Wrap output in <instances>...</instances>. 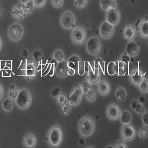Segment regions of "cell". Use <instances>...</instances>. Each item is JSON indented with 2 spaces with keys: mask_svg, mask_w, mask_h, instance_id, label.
Wrapping results in <instances>:
<instances>
[{
  "mask_svg": "<svg viewBox=\"0 0 148 148\" xmlns=\"http://www.w3.org/2000/svg\"><path fill=\"white\" fill-rule=\"evenodd\" d=\"M78 127L82 136H90L94 133L95 129L94 121L90 116H84L79 121Z\"/></svg>",
  "mask_w": 148,
  "mask_h": 148,
  "instance_id": "cell-1",
  "label": "cell"
},
{
  "mask_svg": "<svg viewBox=\"0 0 148 148\" xmlns=\"http://www.w3.org/2000/svg\"><path fill=\"white\" fill-rule=\"evenodd\" d=\"M63 140V132L59 125H54L48 133L49 145L52 148L59 147Z\"/></svg>",
  "mask_w": 148,
  "mask_h": 148,
  "instance_id": "cell-2",
  "label": "cell"
},
{
  "mask_svg": "<svg viewBox=\"0 0 148 148\" xmlns=\"http://www.w3.org/2000/svg\"><path fill=\"white\" fill-rule=\"evenodd\" d=\"M33 97L31 93L27 89L20 90L19 94L15 99L17 107L21 109H26L29 108L32 103Z\"/></svg>",
  "mask_w": 148,
  "mask_h": 148,
  "instance_id": "cell-3",
  "label": "cell"
},
{
  "mask_svg": "<svg viewBox=\"0 0 148 148\" xmlns=\"http://www.w3.org/2000/svg\"><path fill=\"white\" fill-rule=\"evenodd\" d=\"M101 49V42L99 38L93 37L89 39L86 43V50L89 54L96 56L100 52Z\"/></svg>",
  "mask_w": 148,
  "mask_h": 148,
  "instance_id": "cell-4",
  "label": "cell"
},
{
  "mask_svg": "<svg viewBox=\"0 0 148 148\" xmlns=\"http://www.w3.org/2000/svg\"><path fill=\"white\" fill-rule=\"evenodd\" d=\"M71 38L74 43L77 45L84 43L86 39V32L84 28L82 27L74 28L71 34Z\"/></svg>",
  "mask_w": 148,
  "mask_h": 148,
  "instance_id": "cell-5",
  "label": "cell"
},
{
  "mask_svg": "<svg viewBox=\"0 0 148 148\" xmlns=\"http://www.w3.org/2000/svg\"><path fill=\"white\" fill-rule=\"evenodd\" d=\"M121 132L122 139L126 141L133 140L136 136V131L135 128L130 123L123 125Z\"/></svg>",
  "mask_w": 148,
  "mask_h": 148,
  "instance_id": "cell-6",
  "label": "cell"
},
{
  "mask_svg": "<svg viewBox=\"0 0 148 148\" xmlns=\"http://www.w3.org/2000/svg\"><path fill=\"white\" fill-rule=\"evenodd\" d=\"M61 26L65 29H71L75 27V17L71 11H66L61 16Z\"/></svg>",
  "mask_w": 148,
  "mask_h": 148,
  "instance_id": "cell-7",
  "label": "cell"
},
{
  "mask_svg": "<svg viewBox=\"0 0 148 148\" xmlns=\"http://www.w3.org/2000/svg\"><path fill=\"white\" fill-rule=\"evenodd\" d=\"M24 34V28L20 24L14 23L12 25L8 30V36L13 41L20 40Z\"/></svg>",
  "mask_w": 148,
  "mask_h": 148,
  "instance_id": "cell-8",
  "label": "cell"
},
{
  "mask_svg": "<svg viewBox=\"0 0 148 148\" xmlns=\"http://www.w3.org/2000/svg\"><path fill=\"white\" fill-rule=\"evenodd\" d=\"M100 34L102 38L105 40H108L113 36L114 32V26L109 23L107 21H105L102 23L99 29Z\"/></svg>",
  "mask_w": 148,
  "mask_h": 148,
  "instance_id": "cell-9",
  "label": "cell"
},
{
  "mask_svg": "<svg viewBox=\"0 0 148 148\" xmlns=\"http://www.w3.org/2000/svg\"><path fill=\"white\" fill-rule=\"evenodd\" d=\"M121 113L120 107L115 103L110 104L107 110V115L108 118L113 121H116L120 118Z\"/></svg>",
  "mask_w": 148,
  "mask_h": 148,
  "instance_id": "cell-10",
  "label": "cell"
},
{
  "mask_svg": "<svg viewBox=\"0 0 148 148\" xmlns=\"http://www.w3.org/2000/svg\"><path fill=\"white\" fill-rule=\"evenodd\" d=\"M83 92L81 89V86L77 85L74 88V91L69 97L68 103L73 106L79 105L81 101Z\"/></svg>",
  "mask_w": 148,
  "mask_h": 148,
  "instance_id": "cell-11",
  "label": "cell"
},
{
  "mask_svg": "<svg viewBox=\"0 0 148 148\" xmlns=\"http://www.w3.org/2000/svg\"><path fill=\"white\" fill-rule=\"evenodd\" d=\"M107 21L114 26L117 25L120 21V14L116 8H110L106 14Z\"/></svg>",
  "mask_w": 148,
  "mask_h": 148,
  "instance_id": "cell-12",
  "label": "cell"
},
{
  "mask_svg": "<svg viewBox=\"0 0 148 148\" xmlns=\"http://www.w3.org/2000/svg\"><path fill=\"white\" fill-rule=\"evenodd\" d=\"M145 73H143L139 67L136 68L130 74V79L131 83L134 86H138L144 78Z\"/></svg>",
  "mask_w": 148,
  "mask_h": 148,
  "instance_id": "cell-13",
  "label": "cell"
},
{
  "mask_svg": "<svg viewBox=\"0 0 148 148\" xmlns=\"http://www.w3.org/2000/svg\"><path fill=\"white\" fill-rule=\"evenodd\" d=\"M69 68L67 61L65 60L57 63L55 67V71L56 75L60 78H65L68 75Z\"/></svg>",
  "mask_w": 148,
  "mask_h": 148,
  "instance_id": "cell-14",
  "label": "cell"
},
{
  "mask_svg": "<svg viewBox=\"0 0 148 148\" xmlns=\"http://www.w3.org/2000/svg\"><path fill=\"white\" fill-rule=\"evenodd\" d=\"M86 64V76L88 80L91 84H97L100 79L101 75L95 73L93 69L91 67L89 62H85Z\"/></svg>",
  "mask_w": 148,
  "mask_h": 148,
  "instance_id": "cell-15",
  "label": "cell"
},
{
  "mask_svg": "<svg viewBox=\"0 0 148 148\" xmlns=\"http://www.w3.org/2000/svg\"><path fill=\"white\" fill-rule=\"evenodd\" d=\"M12 14L15 18L22 20L27 14V11L24 3H18L13 8Z\"/></svg>",
  "mask_w": 148,
  "mask_h": 148,
  "instance_id": "cell-16",
  "label": "cell"
},
{
  "mask_svg": "<svg viewBox=\"0 0 148 148\" xmlns=\"http://www.w3.org/2000/svg\"><path fill=\"white\" fill-rule=\"evenodd\" d=\"M136 36V31L132 25H127L123 31V36L126 40L132 41L134 40Z\"/></svg>",
  "mask_w": 148,
  "mask_h": 148,
  "instance_id": "cell-17",
  "label": "cell"
},
{
  "mask_svg": "<svg viewBox=\"0 0 148 148\" xmlns=\"http://www.w3.org/2000/svg\"><path fill=\"white\" fill-rule=\"evenodd\" d=\"M140 51V48L138 45L134 41H130L126 47V52L130 57L137 56Z\"/></svg>",
  "mask_w": 148,
  "mask_h": 148,
  "instance_id": "cell-18",
  "label": "cell"
},
{
  "mask_svg": "<svg viewBox=\"0 0 148 148\" xmlns=\"http://www.w3.org/2000/svg\"><path fill=\"white\" fill-rule=\"evenodd\" d=\"M98 92L101 95L106 96L110 93L111 87L109 82L107 80H102L99 82L98 86Z\"/></svg>",
  "mask_w": 148,
  "mask_h": 148,
  "instance_id": "cell-19",
  "label": "cell"
},
{
  "mask_svg": "<svg viewBox=\"0 0 148 148\" xmlns=\"http://www.w3.org/2000/svg\"><path fill=\"white\" fill-rule=\"evenodd\" d=\"M37 144V138L33 134L27 133L24 139V145L27 148H34Z\"/></svg>",
  "mask_w": 148,
  "mask_h": 148,
  "instance_id": "cell-20",
  "label": "cell"
},
{
  "mask_svg": "<svg viewBox=\"0 0 148 148\" xmlns=\"http://www.w3.org/2000/svg\"><path fill=\"white\" fill-rule=\"evenodd\" d=\"M139 34L144 39H148V19L141 21L139 26Z\"/></svg>",
  "mask_w": 148,
  "mask_h": 148,
  "instance_id": "cell-21",
  "label": "cell"
},
{
  "mask_svg": "<svg viewBox=\"0 0 148 148\" xmlns=\"http://www.w3.org/2000/svg\"><path fill=\"white\" fill-rule=\"evenodd\" d=\"M100 3L101 8L104 11H108L110 8H116L117 1L116 0H100Z\"/></svg>",
  "mask_w": 148,
  "mask_h": 148,
  "instance_id": "cell-22",
  "label": "cell"
},
{
  "mask_svg": "<svg viewBox=\"0 0 148 148\" xmlns=\"http://www.w3.org/2000/svg\"><path fill=\"white\" fill-rule=\"evenodd\" d=\"M81 61V59L77 56H73L69 58L68 61L67 62L68 67L72 69H74L75 72L77 71L78 69L79 62Z\"/></svg>",
  "mask_w": 148,
  "mask_h": 148,
  "instance_id": "cell-23",
  "label": "cell"
},
{
  "mask_svg": "<svg viewBox=\"0 0 148 148\" xmlns=\"http://www.w3.org/2000/svg\"><path fill=\"white\" fill-rule=\"evenodd\" d=\"M104 62L101 58H97L96 60L94 62V69L93 71L95 73L101 75L100 72H101L104 74Z\"/></svg>",
  "mask_w": 148,
  "mask_h": 148,
  "instance_id": "cell-24",
  "label": "cell"
},
{
  "mask_svg": "<svg viewBox=\"0 0 148 148\" xmlns=\"http://www.w3.org/2000/svg\"><path fill=\"white\" fill-rule=\"evenodd\" d=\"M127 90L124 88H118L115 92V97L119 101H125L127 98Z\"/></svg>",
  "mask_w": 148,
  "mask_h": 148,
  "instance_id": "cell-25",
  "label": "cell"
},
{
  "mask_svg": "<svg viewBox=\"0 0 148 148\" xmlns=\"http://www.w3.org/2000/svg\"><path fill=\"white\" fill-rule=\"evenodd\" d=\"M120 121L123 124H129L132 120V115L128 110H124L121 113Z\"/></svg>",
  "mask_w": 148,
  "mask_h": 148,
  "instance_id": "cell-26",
  "label": "cell"
},
{
  "mask_svg": "<svg viewBox=\"0 0 148 148\" xmlns=\"http://www.w3.org/2000/svg\"><path fill=\"white\" fill-rule=\"evenodd\" d=\"M19 91H20V89L15 85L14 84L11 85L9 88L8 93L9 98H11V99L15 100L19 94Z\"/></svg>",
  "mask_w": 148,
  "mask_h": 148,
  "instance_id": "cell-27",
  "label": "cell"
},
{
  "mask_svg": "<svg viewBox=\"0 0 148 148\" xmlns=\"http://www.w3.org/2000/svg\"><path fill=\"white\" fill-rule=\"evenodd\" d=\"M117 66V75H124L126 73L127 66L125 62H116Z\"/></svg>",
  "mask_w": 148,
  "mask_h": 148,
  "instance_id": "cell-28",
  "label": "cell"
},
{
  "mask_svg": "<svg viewBox=\"0 0 148 148\" xmlns=\"http://www.w3.org/2000/svg\"><path fill=\"white\" fill-rule=\"evenodd\" d=\"M2 107L5 111L7 112H10L12 111V110L14 108V104L12 99L10 98L5 99L4 101L2 103Z\"/></svg>",
  "mask_w": 148,
  "mask_h": 148,
  "instance_id": "cell-29",
  "label": "cell"
},
{
  "mask_svg": "<svg viewBox=\"0 0 148 148\" xmlns=\"http://www.w3.org/2000/svg\"><path fill=\"white\" fill-rule=\"evenodd\" d=\"M53 58H54V60L56 61V62L58 63L61 61L64 60L65 54L61 49H57L54 52V54H53Z\"/></svg>",
  "mask_w": 148,
  "mask_h": 148,
  "instance_id": "cell-30",
  "label": "cell"
},
{
  "mask_svg": "<svg viewBox=\"0 0 148 148\" xmlns=\"http://www.w3.org/2000/svg\"><path fill=\"white\" fill-rule=\"evenodd\" d=\"M108 74L110 75H114L117 73V66L116 62H110L107 67Z\"/></svg>",
  "mask_w": 148,
  "mask_h": 148,
  "instance_id": "cell-31",
  "label": "cell"
},
{
  "mask_svg": "<svg viewBox=\"0 0 148 148\" xmlns=\"http://www.w3.org/2000/svg\"><path fill=\"white\" fill-rule=\"evenodd\" d=\"M139 89L142 93H148V79L147 78H144L141 81V83L138 86Z\"/></svg>",
  "mask_w": 148,
  "mask_h": 148,
  "instance_id": "cell-32",
  "label": "cell"
},
{
  "mask_svg": "<svg viewBox=\"0 0 148 148\" xmlns=\"http://www.w3.org/2000/svg\"><path fill=\"white\" fill-rule=\"evenodd\" d=\"M56 98V103L60 106H62L67 102V97L64 92H61Z\"/></svg>",
  "mask_w": 148,
  "mask_h": 148,
  "instance_id": "cell-33",
  "label": "cell"
},
{
  "mask_svg": "<svg viewBox=\"0 0 148 148\" xmlns=\"http://www.w3.org/2000/svg\"><path fill=\"white\" fill-rule=\"evenodd\" d=\"M61 106V112L62 114L64 115H68L71 113V107L69 103L66 102Z\"/></svg>",
  "mask_w": 148,
  "mask_h": 148,
  "instance_id": "cell-34",
  "label": "cell"
},
{
  "mask_svg": "<svg viewBox=\"0 0 148 148\" xmlns=\"http://www.w3.org/2000/svg\"><path fill=\"white\" fill-rule=\"evenodd\" d=\"M86 97L88 101L90 102H94L96 99V94L95 91L93 89H91L86 94Z\"/></svg>",
  "mask_w": 148,
  "mask_h": 148,
  "instance_id": "cell-35",
  "label": "cell"
},
{
  "mask_svg": "<svg viewBox=\"0 0 148 148\" xmlns=\"http://www.w3.org/2000/svg\"><path fill=\"white\" fill-rule=\"evenodd\" d=\"M80 86H81V89H82L83 93H84L85 94H86L91 89H92L91 84L90 83V82L89 81L88 82V81L84 82L81 84Z\"/></svg>",
  "mask_w": 148,
  "mask_h": 148,
  "instance_id": "cell-36",
  "label": "cell"
},
{
  "mask_svg": "<svg viewBox=\"0 0 148 148\" xmlns=\"http://www.w3.org/2000/svg\"><path fill=\"white\" fill-rule=\"evenodd\" d=\"M88 0H74V5L78 8L85 7L87 5Z\"/></svg>",
  "mask_w": 148,
  "mask_h": 148,
  "instance_id": "cell-37",
  "label": "cell"
},
{
  "mask_svg": "<svg viewBox=\"0 0 148 148\" xmlns=\"http://www.w3.org/2000/svg\"><path fill=\"white\" fill-rule=\"evenodd\" d=\"M134 111H135V112L138 114L142 115L145 112V109L144 107L143 104L139 102V103L137 106L136 108L135 109Z\"/></svg>",
  "mask_w": 148,
  "mask_h": 148,
  "instance_id": "cell-38",
  "label": "cell"
},
{
  "mask_svg": "<svg viewBox=\"0 0 148 148\" xmlns=\"http://www.w3.org/2000/svg\"><path fill=\"white\" fill-rule=\"evenodd\" d=\"M25 6L26 9L27 14L31 13L34 10V7H35L33 1H29L27 3H25Z\"/></svg>",
  "mask_w": 148,
  "mask_h": 148,
  "instance_id": "cell-39",
  "label": "cell"
},
{
  "mask_svg": "<svg viewBox=\"0 0 148 148\" xmlns=\"http://www.w3.org/2000/svg\"><path fill=\"white\" fill-rule=\"evenodd\" d=\"M77 72L79 75H82L85 73V62L82 61H80L78 64Z\"/></svg>",
  "mask_w": 148,
  "mask_h": 148,
  "instance_id": "cell-40",
  "label": "cell"
},
{
  "mask_svg": "<svg viewBox=\"0 0 148 148\" xmlns=\"http://www.w3.org/2000/svg\"><path fill=\"white\" fill-rule=\"evenodd\" d=\"M139 134L141 138L146 139L148 136V130L147 128L145 127H142L139 130Z\"/></svg>",
  "mask_w": 148,
  "mask_h": 148,
  "instance_id": "cell-41",
  "label": "cell"
},
{
  "mask_svg": "<svg viewBox=\"0 0 148 148\" xmlns=\"http://www.w3.org/2000/svg\"><path fill=\"white\" fill-rule=\"evenodd\" d=\"M34 6L35 7L40 8L44 7L46 3V0H33Z\"/></svg>",
  "mask_w": 148,
  "mask_h": 148,
  "instance_id": "cell-42",
  "label": "cell"
},
{
  "mask_svg": "<svg viewBox=\"0 0 148 148\" xmlns=\"http://www.w3.org/2000/svg\"><path fill=\"white\" fill-rule=\"evenodd\" d=\"M42 57V53L39 49L35 51L33 53V57L35 61L36 62L40 61L41 58Z\"/></svg>",
  "mask_w": 148,
  "mask_h": 148,
  "instance_id": "cell-43",
  "label": "cell"
},
{
  "mask_svg": "<svg viewBox=\"0 0 148 148\" xmlns=\"http://www.w3.org/2000/svg\"><path fill=\"white\" fill-rule=\"evenodd\" d=\"M115 148H128V147L127 146V145L126 144V143H125V141H124L123 140H118L117 142H116Z\"/></svg>",
  "mask_w": 148,
  "mask_h": 148,
  "instance_id": "cell-44",
  "label": "cell"
},
{
  "mask_svg": "<svg viewBox=\"0 0 148 148\" xmlns=\"http://www.w3.org/2000/svg\"><path fill=\"white\" fill-rule=\"evenodd\" d=\"M142 115V123L145 126H148V111H145V112Z\"/></svg>",
  "mask_w": 148,
  "mask_h": 148,
  "instance_id": "cell-45",
  "label": "cell"
},
{
  "mask_svg": "<svg viewBox=\"0 0 148 148\" xmlns=\"http://www.w3.org/2000/svg\"><path fill=\"white\" fill-rule=\"evenodd\" d=\"M64 0H53V4L54 6L57 8H60L63 5Z\"/></svg>",
  "mask_w": 148,
  "mask_h": 148,
  "instance_id": "cell-46",
  "label": "cell"
},
{
  "mask_svg": "<svg viewBox=\"0 0 148 148\" xmlns=\"http://www.w3.org/2000/svg\"><path fill=\"white\" fill-rule=\"evenodd\" d=\"M60 88L59 87L55 88L52 91L51 95L53 97H56L60 93Z\"/></svg>",
  "mask_w": 148,
  "mask_h": 148,
  "instance_id": "cell-47",
  "label": "cell"
},
{
  "mask_svg": "<svg viewBox=\"0 0 148 148\" xmlns=\"http://www.w3.org/2000/svg\"><path fill=\"white\" fill-rule=\"evenodd\" d=\"M139 103V101L138 100H133L132 102H131V108L132 109V110H134L136 108L137 106L138 105V104Z\"/></svg>",
  "mask_w": 148,
  "mask_h": 148,
  "instance_id": "cell-48",
  "label": "cell"
},
{
  "mask_svg": "<svg viewBox=\"0 0 148 148\" xmlns=\"http://www.w3.org/2000/svg\"><path fill=\"white\" fill-rule=\"evenodd\" d=\"M4 94V90L2 84L0 83V100L2 98Z\"/></svg>",
  "mask_w": 148,
  "mask_h": 148,
  "instance_id": "cell-49",
  "label": "cell"
},
{
  "mask_svg": "<svg viewBox=\"0 0 148 148\" xmlns=\"http://www.w3.org/2000/svg\"><path fill=\"white\" fill-rule=\"evenodd\" d=\"M22 55L24 57L26 58L27 57V56H28V51H27L26 49H24L22 52Z\"/></svg>",
  "mask_w": 148,
  "mask_h": 148,
  "instance_id": "cell-50",
  "label": "cell"
},
{
  "mask_svg": "<svg viewBox=\"0 0 148 148\" xmlns=\"http://www.w3.org/2000/svg\"><path fill=\"white\" fill-rule=\"evenodd\" d=\"M139 101L141 103V104H143V103H144V102L145 101V97H140V98H139Z\"/></svg>",
  "mask_w": 148,
  "mask_h": 148,
  "instance_id": "cell-51",
  "label": "cell"
},
{
  "mask_svg": "<svg viewBox=\"0 0 148 148\" xmlns=\"http://www.w3.org/2000/svg\"><path fill=\"white\" fill-rule=\"evenodd\" d=\"M126 58H125V55H122V56L121 57V60H125ZM130 58H128L127 60H126L127 62H129V61H130V60H129Z\"/></svg>",
  "mask_w": 148,
  "mask_h": 148,
  "instance_id": "cell-52",
  "label": "cell"
},
{
  "mask_svg": "<svg viewBox=\"0 0 148 148\" xmlns=\"http://www.w3.org/2000/svg\"><path fill=\"white\" fill-rule=\"evenodd\" d=\"M29 1H30V0H21V2H22V3H24V4H25V3H27V2H28Z\"/></svg>",
  "mask_w": 148,
  "mask_h": 148,
  "instance_id": "cell-53",
  "label": "cell"
},
{
  "mask_svg": "<svg viewBox=\"0 0 148 148\" xmlns=\"http://www.w3.org/2000/svg\"><path fill=\"white\" fill-rule=\"evenodd\" d=\"M2 38L0 37V51L2 48Z\"/></svg>",
  "mask_w": 148,
  "mask_h": 148,
  "instance_id": "cell-54",
  "label": "cell"
},
{
  "mask_svg": "<svg viewBox=\"0 0 148 148\" xmlns=\"http://www.w3.org/2000/svg\"><path fill=\"white\" fill-rule=\"evenodd\" d=\"M2 8L0 7V16H1V14H2Z\"/></svg>",
  "mask_w": 148,
  "mask_h": 148,
  "instance_id": "cell-55",
  "label": "cell"
}]
</instances>
